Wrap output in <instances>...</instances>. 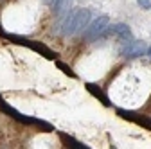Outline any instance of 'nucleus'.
Returning <instances> with one entry per match:
<instances>
[{
	"label": "nucleus",
	"instance_id": "6e6552de",
	"mask_svg": "<svg viewBox=\"0 0 151 149\" xmlns=\"http://www.w3.org/2000/svg\"><path fill=\"white\" fill-rule=\"evenodd\" d=\"M147 56L151 58V47H147Z\"/></svg>",
	"mask_w": 151,
	"mask_h": 149
},
{
	"label": "nucleus",
	"instance_id": "0eeeda50",
	"mask_svg": "<svg viewBox=\"0 0 151 149\" xmlns=\"http://www.w3.org/2000/svg\"><path fill=\"white\" fill-rule=\"evenodd\" d=\"M43 2H45L47 6H52V2H54V0H43Z\"/></svg>",
	"mask_w": 151,
	"mask_h": 149
},
{
	"label": "nucleus",
	"instance_id": "39448f33",
	"mask_svg": "<svg viewBox=\"0 0 151 149\" xmlns=\"http://www.w3.org/2000/svg\"><path fill=\"white\" fill-rule=\"evenodd\" d=\"M63 138H65L68 144H72V147H76V149H88V145H85V144H81V142H78V140H74V138H68V137H65V135H63Z\"/></svg>",
	"mask_w": 151,
	"mask_h": 149
},
{
	"label": "nucleus",
	"instance_id": "f257e3e1",
	"mask_svg": "<svg viewBox=\"0 0 151 149\" xmlns=\"http://www.w3.org/2000/svg\"><path fill=\"white\" fill-rule=\"evenodd\" d=\"M92 22V13L88 9L78 7L67 13V16L61 22V34L63 36H74V34H81Z\"/></svg>",
	"mask_w": 151,
	"mask_h": 149
},
{
	"label": "nucleus",
	"instance_id": "20e7f679",
	"mask_svg": "<svg viewBox=\"0 0 151 149\" xmlns=\"http://www.w3.org/2000/svg\"><path fill=\"white\" fill-rule=\"evenodd\" d=\"M70 6H72V0H54L52 7H54V13H56V16H58V20L63 22V18L70 11Z\"/></svg>",
	"mask_w": 151,
	"mask_h": 149
},
{
	"label": "nucleus",
	"instance_id": "7ed1b4c3",
	"mask_svg": "<svg viewBox=\"0 0 151 149\" xmlns=\"http://www.w3.org/2000/svg\"><path fill=\"white\" fill-rule=\"evenodd\" d=\"M121 54L124 56L126 59H137V58H142L144 54H147V47H146L144 42L128 40V42H122Z\"/></svg>",
	"mask_w": 151,
	"mask_h": 149
},
{
	"label": "nucleus",
	"instance_id": "f03ea898",
	"mask_svg": "<svg viewBox=\"0 0 151 149\" xmlns=\"http://www.w3.org/2000/svg\"><path fill=\"white\" fill-rule=\"evenodd\" d=\"M108 24H110V16L108 14H101V16L96 18V20H92L90 25L83 32L85 34V40L86 42H96V40H99L101 36H103V32L106 31Z\"/></svg>",
	"mask_w": 151,
	"mask_h": 149
},
{
	"label": "nucleus",
	"instance_id": "423d86ee",
	"mask_svg": "<svg viewBox=\"0 0 151 149\" xmlns=\"http://www.w3.org/2000/svg\"><path fill=\"white\" fill-rule=\"evenodd\" d=\"M137 4L140 9H146V11L151 9V0H137Z\"/></svg>",
	"mask_w": 151,
	"mask_h": 149
}]
</instances>
